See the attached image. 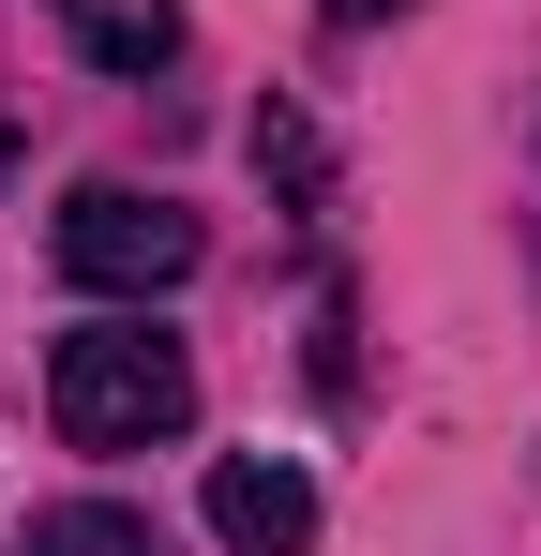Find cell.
<instances>
[{
	"label": "cell",
	"instance_id": "1",
	"mask_svg": "<svg viewBox=\"0 0 541 556\" xmlns=\"http://www.w3.org/2000/svg\"><path fill=\"white\" fill-rule=\"evenodd\" d=\"M46 421L76 437V452H151L196 421V362H180V331L151 316H90L61 331V362H46Z\"/></svg>",
	"mask_w": 541,
	"mask_h": 556
},
{
	"label": "cell",
	"instance_id": "2",
	"mask_svg": "<svg viewBox=\"0 0 541 556\" xmlns=\"http://www.w3.org/2000/svg\"><path fill=\"white\" fill-rule=\"evenodd\" d=\"M196 256H211L196 211H166V195H136V181H76L61 195V271H76L90 301H166Z\"/></svg>",
	"mask_w": 541,
	"mask_h": 556
},
{
	"label": "cell",
	"instance_id": "3",
	"mask_svg": "<svg viewBox=\"0 0 541 556\" xmlns=\"http://www.w3.org/2000/svg\"><path fill=\"white\" fill-rule=\"evenodd\" d=\"M211 542L226 556H316V481L286 452H226L211 466Z\"/></svg>",
	"mask_w": 541,
	"mask_h": 556
},
{
	"label": "cell",
	"instance_id": "4",
	"mask_svg": "<svg viewBox=\"0 0 541 556\" xmlns=\"http://www.w3.org/2000/svg\"><path fill=\"white\" fill-rule=\"evenodd\" d=\"M61 30H76L90 76H166L180 61V0H46Z\"/></svg>",
	"mask_w": 541,
	"mask_h": 556
},
{
	"label": "cell",
	"instance_id": "5",
	"mask_svg": "<svg viewBox=\"0 0 541 556\" xmlns=\"http://www.w3.org/2000/svg\"><path fill=\"white\" fill-rule=\"evenodd\" d=\"M15 556H151V527H136L121 496H76V511H30Z\"/></svg>",
	"mask_w": 541,
	"mask_h": 556
},
{
	"label": "cell",
	"instance_id": "6",
	"mask_svg": "<svg viewBox=\"0 0 541 556\" xmlns=\"http://www.w3.org/2000/svg\"><path fill=\"white\" fill-rule=\"evenodd\" d=\"M256 166H270V181H286V195H316V136H301L286 105H270V121H256Z\"/></svg>",
	"mask_w": 541,
	"mask_h": 556
},
{
	"label": "cell",
	"instance_id": "7",
	"mask_svg": "<svg viewBox=\"0 0 541 556\" xmlns=\"http://www.w3.org/2000/svg\"><path fill=\"white\" fill-rule=\"evenodd\" d=\"M376 15H406V0H331V30H376Z\"/></svg>",
	"mask_w": 541,
	"mask_h": 556
}]
</instances>
